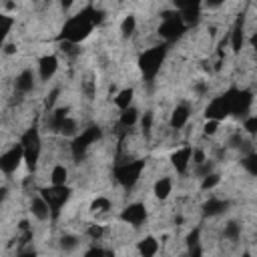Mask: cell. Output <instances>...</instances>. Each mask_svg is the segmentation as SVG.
Instances as JSON below:
<instances>
[{
  "label": "cell",
  "mask_w": 257,
  "mask_h": 257,
  "mask_svg": "<svg viewBox=\"0 0 257 257\" xmlns=\"http://www.w3.org/2000/svg\"><path fill=\"white\" fill-rule=\"evenodd\" d=\"M58 247H60V251H66V253H70V251H74V249H78V245H80V237L78 235H74V233H62L60 237H58Z\"/></svg>",
  "instance_id": "ac0fdd59"
},
{
  "label": "cell",
  "mask_w": 257,
  "mask_h": 257,
  "mask_svg": "<svg viewBox=\"0 0 257 257\" xmlns=\"http://www.w3.org/2000/svg\"><path fill=\"white\" fill-rule=\"evenodd\" d=\"M38 193L48 203V207L52 211V217L60 215V211L66 207V203L72 197V189L68 185H46V187H38Z\"/></svg>",
  "instance_id": "7a4b0ae2"
},
{
  "label": "cell",
  "mask_w": 257,
  "mask_h": 257,
  "mask_svg": "<svg viewBox=\"0 0 257 257\" xmlns=\"http://www.w3.org/2000/svg\"><path fill=\"white\" fill-rule=\"evenodd\" d=\"M36 84H38L36 72L26 66V68H22V70L16 74V78H14V92H16L18 96H26V94L34 92Z\"/></svg>",
  "instance_id": "30bf717a"
},
{
  "label": "cell",
  "mask_w": 257,
  "mask_h": 257,
  "mask_svg": "<svg viewBox=\"0 0 257 257\" xmlns=\"http://www.w3.org/2000/svg\"><path fill=\"white\" fill-rule=\"evenodd\" d=\"M165 56H167V48L161 46V44H155V46H147L139 58H137V66L139 70L143 72L145 80L147 82H153L157 78V74L161 72V66L165 64Z\"/></svg>",
  "instance_id": "6da1fadb"
},
{
  "label": "cell",
  "mask_w": 257,
  "mask_h": 257,
  "mask_svg": "<svg viewBox=\"0 0 257 257\" xmlns=\"http://www.w3.org/2000/svg\"><path fill=\"white\" fill-rule=\"evenodd\" d=\"M8 197H10V187H8V185H4V183H0V205H2Z\"/></svg>",
  "instance_id": "44dd1931"
},
{
  "label": "cell",
  "mask_w": 257,
  "mask_h": 257,
  "mask_svg": "<svg viewBox=\"0 0 257 257\" xmlns=\"http://www.w3.org/2000/svg\"><path fill=\"white\" fill-rule=\"evenodd\" d=\"M14 22H16V18H14V16H8V14L0 12V46L10 38Z\"/></svg>",
  "instance_id": "d6986e66"
},
{
  "label": "cell",
  "mask_w": 257,
  "mask_h": 257,
  "mask_svg": "<svg viewBox=\"0 0 257 257\" xmlns=\"http://www.w3.org/2000/svg\"><path fill=\"white\" fill-rule=\"evenodd\" d=\"M191 120V104L189 102H177L171 112L167 114V126L171 131H183Z\"/></svg>",
  "instance_id": "ba28073f"
},
{
  "label": "cell",
  "mask_w": 257,
  "mask_h": 257,
  "mask_svg": "<svg viewBox=\"0 0 257 257\" xmlns=\"http://www.w3.org/2000/svg\"><path fill=\"white\" fill-rule=\"evenodd\" d=\"M135 98H137V88L131 84V86L118 88V90L110 96V102H112V106H114L116 110H122V108L131 106V104H135Z\"/></svg>",
  "instance_id": "5bb4252c"
},
{
  "label": "cell",
  "mask_w": 257,
  "mask_h": 257,
  "mask_svg": "<svg viewBox=\"0 0 257 257\" xmlns=\"http://www.w3.org/2000/svg\"><path fill=\"white\" fill-rule=\"evenodd\" d=\"M24 165V151L20 143L8 145L2 153H0V173L4 177H12L18 173V169Z\"/></svg>",
  "instance_id": "277c9868"
},
{
  "label": "cell",
  "mask_w": 257,
  "mask_h": 257,
  "mask_svg": "<svg viewBox=\"0 0 257 257\" xmlns=\"http://www.w3.org/2000/svg\"><path fill=\"white\" fill-rule=\"evenodd\" d=\"M56 6H58V10L62 14H70L74 10V6H76V0H56Z\"/></svg>",
  "instance_id": "ffe728a7"
},
{
  "label": "cell",
  "mask_w": 257,
  "mask_h": 257,
  "mask_svg": "<svg viewBox=\"0 0 257 257\" xmlns=\"http://www.w3.org/2000/svg\"><path fill=\"white\" fill-rule=\"evenodd\" d=\"M118 219L122 223H126L131 229H141L143 225H147L149 219V207L145 201H131L128 205H124L120 209Z\"/></svg>",
  "instance_id": "5b68a950"
},
{
  "label": "cell",
  "mask_w": 257,
  "mask_h": 257,
  "mask_svg": "<svg viewBox=\"0 0 257 257\" xmlns=\"http://www.w3.org/2000/svg\"><path fill=\"white\" fill-rule=\"evenodd\" d=\"M139 118H141V108H139L137 104H131V106L118 110V116H116L114 124H116L118 128L131 131V128H135V126L139 124Z\"/></svg>",
  "instance_id": "7c38bea8"
},
{
  "label": "cell",
  "mask_w": 257,
  "mask_h": 257,
  "mask_svg": "<svg viewBox=\"0 0 257 257\" xmlns=\"http://www.w3.org/2000/svg\"><path fill=\"white\" fill-rule=\"evenodd\" d=\"M118 32H120V38H135L139 34V18L137 14H124L120 24H118Z\"/></svg>",
  "instance_id": "e0dca14e"
},
{
  "label": "cell",
  "mask_w": 257,
  "mask_h": 257,
  "mask_svg": "<svg viewBox=\"0 0 257 257\" xmlns=\"http://www.w3.org/2000/svg\"><path fill=\"white\" fill-rule=\"evenodd\" d=\"M46 181H48V185H68V181H70V169H68V165L62 163V161H56L50 167Z\"/></svg>",
  "instance_id": "9a60e30c"
},
{
  "label": "cell",
  "mask_w": 257,
  "mask_h": 257,
  "mask_svg": "<svg viewBox=\"0 0 257 257\" xmlns=\"http://www.w3.org/2000/svg\"><path fill=\"white\" fill-rule=\"evenodd\" d=\"M153 197L159 201V203H165L171 199V195L175 193V181L171 175L163 173V175H157V179L153 181Z\"/></svg>",
  "instance_id": "8fae6325"
},
{
  "label": "cell",
  "mask_w": 257,
  "mask_h": 257,
  "mask_svg": "<svg viewBox=\"0 0 257 257\" xmlns=\"http://www.w3.org/2000/svg\"><path fill=\"white\" fill-rule=\"evenodd\" d=\"M187 28H189V26L183 22V18H181L179 12H177V14L169 16V18L159 20L155 32H157V38H159L161 42H175V40H179V38L187 32Z\"/></svg>",
  "instance_id": "3957f363"
},
{
  "label": "cell",
  "mask_w": 257,
  "mask_h": 257,
  "mask_svg": "<svg viewBox=\"0 0 257 257\" xmlns=\"http://www.w3.org/2000/svg\"><path fill=\"white\" fill-rule=\"evenodd\" d=\"M60 70V56L56 52H44L36 58V78L38 84H48Z\"/></svg>",
  "instance_id": "8992f818"
},
{
  "label": "cell",
  "mask_w": 257,
  "mask_h": 257,
  "mask_svg": "<svg viewBox=\"0 0 257 257\" xmlns=\"http://www.w3.org/2000/svg\"><path fill=\"white\" fill-rule=\"evenodd\" d=\"M28 213H30L32 219H34L36 223H40V225H44V223H48V221L52 219V211H50L48 203L44 201V197L38 193V189L32 191V197H30V201H28Z\"/></svg>",
  "instance_id": "9c48e42d"
},
{
  "label": "cell",
  "mask_w": 257,
  "mask_h": 257,
  "mask_svg": "<svg viewBox=\"0 0 257 257\" xmlns=\"http://www.w3.org/2000/svg\"><path fill=\"white\" fill-rule=\"evenodd\" d=\"M191 153H193V145H187V143L177 145L169 155V167L177 175L187 177V173L191 171Z\"/></svg>",
  "instance_id": "52a82bcc"
},
{
  "label": "cell",
  "mask_w": 257,
  "mask_h": 257,
  "mask_svg": "<svg viewBox=\"0 0 257 257\" xmlns=\"http://www.w3.org/2000/svg\"><path fill=\"white\" fill-rule=\"evenodd\" d=\"M135 251L139 255H145V257H153L161 251V241L155 237V235H145L141 237L137 243H135Z\"/></svg>",
  "instance_id": "2e32d148"
},
{
  "label": "cell",
  "mask_w": 257,
  "mask_h": 257,
  "mask_svg": "<svg viewBox=\"0 0 257 257\" xmlns=\"http://www.w3.org/2000/svg\"><path fill=\"white\" fill-rule=\"evenodd\" d=\"M0 2H2V0H0Z\"/></svg>",
  "instance_id": "7402d4cb"
},
{
  "label": "cell",
  "mask_w": 257,
  "mask_h": 257,
  "mask_svg": "<svg viewBox=\"0 0 257 257\" xmlns=\"http://www.w3.org/2000/svg\"><path fill=\"white\" fill-rule=\"evenodd\" d=\"M112 199L110 197H106V195H96L90 203H88V215L92 217V219H102V217H106V215H110V211H112Z\"/></svg>",
  "instance_id": "4fadbf2b"
}]
</instances>
